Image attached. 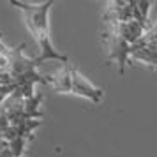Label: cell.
<instances>
[{
	"mask_svg": "<svg viewBox=\"0 0 157 157\" xmlns=\"http://www.w3.org/2000/svg\"><path fill=\"white\" fill-rule=\"evenodd\" d=\"M14 7H18L23 13V20L32 37L36 39L39 46V57H36L37 64H43L48 60H57L62 64H69L65 55L58 53L51 43L50 37V11L53 7V2H41V4H29V2H20L13 0L11 2Z\"/></svg>",
	"mask_w": 157,
	"mask_h": 157,
	"instance_id": "obj_1",
	"label": "cell"
},
{
	"mask_svg": "<svg viewBox=\"0 0 157 157\" xmlns=\"http://www.w3.org/2000/svg\"><path fill=\"white\" fill-rule=\"evenodd\" d=\"M102 43L108 48V62H115L118 65V72L124 74L125 65L129 64V57L132 55V46L113 27H109L108 30L102 32Z\"/></svg>",
	"mask_w": 157,
	"mask_h": 157,
	"instance_id": "obj_2",
	"label": "cell"
},
{
	"mask_svg": "<svg viewBox=\"0 0 157 157\" xmlns=\"http://www.w3.org/2000/svg\"><path fill=\"white\" fill-rule=\"evenodd\" d=\"M71 74H72V94L74 95H79V97H85V99H88L94 104H99L101 101H102V97H104L102 88L95 86L74 65H72V69H71Z\"/></svg>",
	"mask_w": 157,
	"mask_h": 157,
	"instance_id": "obj_3",
	"label": "cell"
},
{
	"mask_svg": "<svg viewBox=\"0 0 157 157\" xmlns=\"http://www.w3.org/2000/svg\"><path fill=\"white\" fill-rule=\"evenodd\" d=\"M72 65L64 64V67L55 74L50 76V85L53 86V90H57L60 94H72V74H71Z\"/></svg>",
	"mask_w": 157,
	"mask_h": 157,
	"instance_id": "obj_4",
	"label": "cell"
},
{
	"mask_svg": "<svg viewBox=\"0 0 157 157\" xmlns=\"http://www.w3.org/2000/svg\"><path fill=\"white\" fill-rule=\"evenodd\" d=\"M109 27H113L131 46L136 44L143 36H145V27H141V25L138 21H134V20H132V21H127V23H120V25H109Z\"/></svg>",
	"mask_w": 157,
	"mask_h": 157,
	"instance_id": "obj_5",
	"label": "cell"
},
{
	"mask_svg": "<svg viewBox=\"0 0 157 157\" xmlns=\"http://www.w3.org/2000/svg\"><path fill=\"white\" fill-rule=\"evenodd\" d=\"M150 7H152V2L148 0H132V20L145 27V30L150 25Z\"/></svg>",
	"mask_w": 157,
	"mask_h": 157,
	"instance_id": "obj_6",
	"label": "cell"
},
{
	"mask_svg": "<svg viewBox=\"0 0 157 157\" xmlns=\"http://www.w3.org/2000/svg\"><path fill=\"white\" fill-rule=\"evenodd\" d=\"M9 147H11L13 157H23V152H25V147H27V138L18 136L13 141H9Z\"/></svg>",
	"mask_w": 157,
	"mask_h": 157,
	"instance_id": "obj_7",
	"label": "cell"
}]
</instances>
